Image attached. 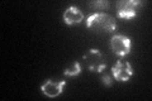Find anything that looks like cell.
Returning <instances> with one entry per match:
<instances>
[{
	"instance_id": "8",
	"label": "cell",
	"mask_w": 152,
	"mask_h": 101,
	"mask_svg": "<svg viewBox=\"0 0 152 101\" xmlns=\"http://www.w3.org/2000/svg\"><path fill=\"white\" fill-rule=\"evenodd\" d=\"M80 72H81V66H80L79 62H74V63L71 65L70 67H67V68L65 70V75L74 77V76L80 75Z\"/></svg>"
},
{
	"instance_id": "9",
	"label": "cell",
	"mask_w": 152,
	"mask_h": 101,
	"mask_svg": "<svg viewBox=\"0 0 152 101\" xmlns=\"http://www.w3.org/2000/svg\"><path fill=\"white\" fill-rule=\"evenodd\" d=\"M90 7L95 9H107L109 7V1H107V0H98V1L90 3Z\"/></svg>"
},
{
	"instance_id": "2",
	"label": "cell",
	"mask_w": 152,
	"mask_h": 101,
	"mask_svg": "<svg viewBox=\"0 0 152 101\" xmlns=\"http://www.w3.org/2000/svg\"><path fill=\"white\" fill-rule=\"evenodd\" d=\"M84 60L88 63V68L91 72H102L107 67L104 57L99 49H89L84 54Z\"/></svg>"
},
{
	"instance_id": "1",
	"label": "cell",
	"mask_w": 152,
	"mask_h": 101,
	"mask_svg": "<svg viewBox=\"0 0 152 101\" xmlns=\"http://www.w3.org/2000/svg\"><path fill=\"white\" fill-rule=\"evenodd\" d=\"M86 27L95 32L112 33L117 29V22L112 15L105 13H96L90 15L86 20Z\"/></svg>"
},
{
	"instance_id": "7",
	"label": "cell",
	"mask_w": 152,
	"mask_h": 101,
	"mask_svg": "<svg viewBox=\"0 0 152 101\" xmlns=\"http://www.w3.org/2000/svg\"><path fill=\"white\" fill-rule=\"evenodd\" d=\"M83 19H84V14L76 7H70V8L66 9L65 13H64V22L67 24V25L79 24V23L83 22Z\"/></svg>"
},
{
	"instance_id": "3",
	"label": "cell",
	"mask_w": 152,
	"mask_h": 101,
	"mask_svg": "<svg viewBox=\"0 0 152 101\" xmlns=\"http://www.w3.org/2000/svg\"><path fill=\"white\" fill-rule=\"evenodd\" d=\"M142 5L140 0H123V1L117 3L118 15L123 19H132L137 15V9Z\"/></svg>"
},
{
	"instance_id": "5",
	"label": "cell",
	"mask_w": 152,
	"mask_h": 101,
	"mask_svg": "<svg viewBox=\"0 0 152 101\" xmlns=\"http://www.w3.org/2000/svg\"><path fill=\"white\" fill-rule=\"evenodd\" d=\"M133 70L128 62L117 61V63L112 67V76L119 82H127L132 77Z\"/></svg>"
},
{
	"instance_id": "4",
	"label": "cell",
	"mask_w": 152,
	"mask_h": 101,
	"mask_svg": "<svg viewBox=\"0 0 152 101\" xmlns=\"http://www.w3.org/2000/svg\"><path fill=\"white\" fill-rule=\"evenodd\" d=\"M110 48L114 54L124 57L131 51V39L123 34H117L110 39Z\"/></svg>"
},
{
	"instance_id": "10",
	"label": "cell",
	"mask_w": 152,
	"mask_h": 101,
	"mask_svg": "<svg viewBox=\"0 0 152 101\" xmlns=\"http://www.w3.org/2000/svg\"><path fill=\"white\" fill-rule=\"evenodd\" d=\"M102 81H103V84L105 85V86H110L112 85V77H110V75H108V73H102Z\"/></svg>"
},
{
	"instance_id": "6",
	"label": "cell",
	"mask_w": 152,
	"mask_h": 101,
	"mask_svg": "<svg viewBox=\"0 0 152 101\" xmlns=\"http://www.w3.org/2000/svg\"><path fill=\"white\" fill-rule=\"evenodd\" d=\"M66 85V81L64 80H46L43 85L41 86L42 89V92H43L46 96H48V97H56V96H58L62 94V89L64 86Z\"/></svg>"
}]
</instances>
